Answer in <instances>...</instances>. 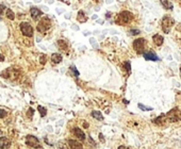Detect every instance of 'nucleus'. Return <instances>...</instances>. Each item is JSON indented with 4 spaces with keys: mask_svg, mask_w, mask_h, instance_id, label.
<instances>
[{
    "mask_svg": "<svg viewBox=\"0 0 181 149\" xmlns=\"http://www.w3.org/2000/svg\"><path fill=\"white\" fill-rule=\"evenodd\" d=\"M26 144L30 147L33 148H42V145L39 144V141L34 135H28L26 139Z\"/></svg>",
    "mask_w": 181,
    "mask_h": 149,
    "instance_id": "0eeeda50",
    "label": "nucleus"
},
{
    "mask_svg": "<svg viewBox=\"0 0 181 149\" xmlns=\"http://www.w3.org/2000/svg\"><path fill=\"white\" fill-rule=\"evenodd\" d=\"M58 46H59L60 49L64 50L65 52H67V50H68V44H67V42H65L64 39H59V41H58Z\"/></svg>",
    "mask_w": 181,
    "mask_h": 149,
    "instance_id": "2eb2a0df",
    "label": "nucleus"
},
{
    "mask_svg": "<svg viewBox=\"0 0 181 149\" xmlns=\"http://www.w3.org/2000/svg\"><path fill=\"white\" fill-rule=\"evenodd\" d=\"M11 147V141L6 137L2 136L0 137V148L1 149H8Z\"/></svg>",
    "mask_w": 181,
    "mask_h": 149,
    "instance_id": "9d476101",
    "label": "nucleus"
},
{
    "mask_svg": "<svg viewBox=\"0 0 181 149\" xmlns=\"http://www.w3.org/2000/svg\"><path fill=\"white\" fill-rule=\"evenodd\" d=\"M166 122H167V119H166L165 114H161L159 117H157L155 119H154V123L158 126H165Z\"/></svg>",
    "mask_w": 181,
    "mask_h": 149,
    "instance_id": "9b49d317",
    "label": "nucleus"
},
{
    "mask_svg": "<svg viewBox=\"0 0 181 149\" xmlns=\"http://www.w3.org/2000/svg\"><path fill=\"white\" fill-rule=\"evenodd\" d=\"M175 25V20L174 18H171V16H164L162 19V29L165 33H168L171 31V27Z\"/></svg>",
    "mask_w": 181,
    "mask_h": 149,
    "instance_id": "20e7f679",
    "label": "nucleus"
},
{
    "mask_svg": "<svg viewBox=\"0 0 181 149\" xmlns=\"http://www.w3.org/2000/svg\"><path fill=\"white\" fill-rule=\"evenodd\" d=\"M139 108H140L141 110H143V111H151L152 110V108H150V107H146L142 103H139Z\"/></svg>",
    "mask_w": 181,
    "mask_h": 149,
    "instance_id": "5701e85b",
    "label": "nucleus"
},
{
    "mask_svg": "<svg viewBox=\"0 0 181 149\" xmlns=\"http://www.w3.org/2000/svg\"><path fill=\"white\" fill-rule=\"evenodd\" d=\"M68 146L70 149H82V144L79 143L78 141H75V139H69L68 141Z\"/></svg>",
    "mask_w": 181,
    "mask_h": 149,
    "instance_id": "f8f14e48",
    "label": "nucleus"
},
{
    "mask_svg": "<svg viewBox=\"0 0 181 149\" xmlns=\"http://www.w3.org/2000/svg\"><path fill=\"white\" fill-rule=\"evenodd\" d=\"M30 14H31V16H32L33 19H38L39 16H42L41 10H38V9L35 8V6H32V8L30 9Z\"/></svg>",
    "mask_w": 181,
    "mask_h": 149,
    "instance_id": "ddd939ff",
    "label": "nucleus"
},
{
    "mask_svg": "<svg viewBox=\"0 0 181 149\" xmlns=\"http://www.w3.org/2000/svg\"><path fill=\"white\" fill-rule=\"evenodd\" d=\"M110 15H111V13H107V18H110L111 17Z\"/></svg>",
    "mask_w": 181,
    "mask_h": 149,
    "instance_id": "473e14b6",
    "label": "nucleus"
},
{
    "mask_svg": "<svg viewBox=\"0 0 181 149\" xmlns=\"http://www.w3.org/2000/svg\"><path fill=\"white\" fill-rule=\"evenodd\" d=\"M140 33H141V31L140 30H138V29L130 30V34H131V35H138V34H140Z\"/></svg>",
    "mask_w": 181,
    "mask_h": 149,
    "instance_id": "a878e982",
    "label": "nucleus"
},
{
    "mask_svg": "<svg viewBox=\"0 0 181 149\" xmlns=\"http://www.w3.org/2000/svg\"><path fill=\"white\" fill-rule=\"evenodd\" d=\"M1 134H2V131H1V130H0V135H1Z\"/></svg>",
    "mask_w": 181,
    "mask_h": 149,
    "instance_id": "f704fd0d",
    "label": "nucleus"
},
{
    "mask_svg": "<svg viewBox=\"0 0 181 149\" xmlns=\"http://www.w3.org/2000/svg\"><path fill=\"white\" fill-rule=\"evenodd\" d=\"M84 128H89V124H87V123H86V124L84 123Z\"/></svg>",
    "mask_w": 181,
    "mask_h": 149,
    "instance_id": "72a5a7b5",
    "label": "nucleus"
},
{
    "mask_svg": "<svg viewBox=\"0 0 181 149\" xmlns=\"http://www.w3.org/2000/svg\"><path fill=\"white\" fill-rule=\"evenodd\" d=\"M180 70H181V67H180Z\"/></svg>",
    "mask_w": 181,
    "mask_h": 149,
    "instance_id": "c9c22d12",
    "label": "nucleus"
},
{
    "mask_svg": "<svg viewBox=\"0 0 181 149\" xmlns=\"http://www.w3.org/2000/svg\"><path fill=\"white\" fill-rule=\"evenodd\" d=\"M99 139H100V142H101V143H104V137H103V133L99 134Z\"/></svg>",
    "mask_w": 181,
    "mask_h": 149,
    "instance_id": "c756f323",
    "label": "nucleus"
},
{
    "mask_svg": "<svg viewBox=\"0 0 181 149\" xmlns=\"http://www.w3.org/2000/svg\"><path fill=\"white\" fill-rule=\"evenodd\" d=\"M6 111L3 110V109H0V118H4L6 116Z\"/></svg>",
    "mask_w": 181,
    "mask_h": 149,
    "instance_id": "bb28decb",
    "label": "nucleus"
},
{
    "mask_svg": "<svg viewBox=\"0 0 181 149\" xmlns=\"http://www.w3.org/2000/svg\"><path fill=\"white\" fill-rule=\"evenodd\" d=\"M161 4L164 6V9H166V10H173V3H171V1H161Z\"/></svg>",
    "mask_w": 181,
    "mask_h": 149,
    "instance_id": "6ab92c4d",
    "label": "nucleus"
},
{
    "mask_svg": "<svg viewBox=\"0 0 181 149\" xmlns=\"http://www.w3.org/2000/svg\"><path fill=\"white\" fill-rule=\"evenodd\" d=\"M144 47H145V39L144 38H138L133 42V48L139 54L144 53Z\"/></svg>",
    "mask_w": 181,
    "mask_h": 149,
    "instance_id": "423d86ee",
    "label": "nucleus"
},
{
    "mask_svg": "<svg viewBox=\"0 0 181 149\" xmlns=\"http://www.w3.org/2000/svg\"><path fill=\"white\" fill-rule=\"evenodd\" d=\"M165 116H166V119H168L171 123L181 122V110L178 108H175L169 111Z\"/></svg>",
    "mask_w": 181,
    "mask_h": 149,
    "instance_id": "7ed1b4c3",
    "label": "nucleus"
},
{
    "mask_svg": "<svg viewBox=\"0 0 181 149\" xmlns=\"http://www.w3.org/2000/svg\"><path fill=\"white\" fill-rule=\"evenodd\" d=\"M118 149H130V148L126 147V146H119V147H118Z\"/></svg>",
    "mask_w": 181,
    "mask_h": 149,
    "instance_id": "2f4dec72",
    "label": "nucleus"
},
{
    "mask_svg": "<svg viewBox=\"0 0 181 149\" xmlns=\"http://www.w3.org/2000/svg\"><path fill=\"white\" fill-rule=\"evenodd\" d=\"M6 17H8L9 19H11V20H14L15 19V14H14V12L12 10L8 9V10H6Z\"/></svg>",
    "mask_w": 181,
    "mask_h": 149,
    "instance_id": "aec40b11",
    "label": "nucleus"
},
{
    "mask_svg": "<svg viewBox=\"0 0 181 149\" xmlns=\"http://www.w3.org/2000/svg\"><path fill=\"white\" fill-rule=\"evenodd\" d=\"M4 61V57L2 54H0V62H3Z\"/></svg>",
    "mask_w": 181,
    "mask_h": 149,
    "instance_id": "7c9ffc66",
    "label": "nucleus"
},
{
    "mask_svg": "<svg viewBox=\"0 0 181 149\" xmlns=\"http://www.w3.org/2000/svg\"><path fill=\"white\" fill-rule=\"evenodd\" d=\"M69 69H70L71 71H73V74H74V76L75 77H79V71L76 69V67L75 66H70L69 67Z\"/></svg>",
    "mask_w": 181,
    "mask_h": 149,
    "instance_id": "b1692460",
    "label": "nucleus"
},
{
    "mask_svg": "<svg viewBox=\"0 0 181 149\" xmlns=\"http://www.w3.org/2000/svg\"><path fill=\"white\" fill-rule=\"evenodd\" d=\"M77 20L79 22H85L87 20V17L85 16V14H84L83 11H79V12H78Z\"/></svg>",
    "mask_w": 181,
    "mask_h": 149,
    "instance_id": "f3484780",
    "label": "nucleus"
},
{
    "mask_svg": "<svg viewBox=\"0 0 181 149\" xmlns=\"http://www.w3.org/2000/svg\"><path fill=\"white\" fill-rule=\"evenodd\" d=\"M73 133L75 134V136L78 137V139H80V141H84L85 139V134L84 132L82 131V130L80 129V128L76 127L73 129Z\"/></svg>",
    "mask_w": 181,
    "mask_h": 149,
    "instance_id": "1a4fd4ad",
    "label": "nucleus"
},
{
    "mask_svg": "<svg viewBox=\"0 0 181 149\" xmlns=\"http://www.w3.org/2000/svg\"><path fill=\"white\" fill-rule=\"evenodd\" d=\"M6 10V6H3V4H0V15H1L2 13H3V11Z\"/></svg>",
    "mask_w": 181,
    "mask_h": 149,
    "instance_id": "c85d7f7f",
    "label": "nucleus"
},
{
    "mask_svg": "<svg viewBox=\"0 0 181 149\" xmlns=\"http://www.w3.org/2000/svg\"><path fill=\"white\" fill-rule=\"evenodd\" d=\"M0 20H1V18H0Z\"/></svg>",
    "mask_w": 181,
    "mask_h": 149,
    "instance_id": "e433bc0d",
    "label": "nucleus"
},
{
    "mask_svg": "<svg viewBox=\"0 0 181 149\" xmlns=\"http://www.w3.org/2000/svg\"><path fill=\"white\" fill-rule=\"evenodd\" d=\"M51 19H50L49 17H47V16H45L44 18H42L41 22H38V27H36V30H38V32H41V33H45V32H47L48 30L51 28Z\"/></svg>",
    "mask_w": 181,
    "mask_h": 149,
    "instance_id": "f03ea898",
    "label": "nucleus"
},
{
    "mask_svg": "<svg viewBox=\"0 0 181 149\" xmlns=\"http://www.w3.org/2000/svg\"><path fill=\"white\" fill-rule=\"evenodd\" d=\"M144 59L147 60V61H159V57L157 55V53L154 50H148L146 52L143 53Z\"/></svg>",
    "mask_w": 181,
    "mask_h": 149,
    "instance_id": "6e6552de",
    "label": "nucleus"
},
{
    "mask_svg": "<svg viewBox=\"0 0 181 149\" xmlns=\"http://www.w3.org/2000/svg\"><path fill=\"white\" fill-rule=\"evenodd\" d=\"M124 67H125V69L128 71V73H130V70H131V65H130V62H125Z\"/></svg>",
    "mask_w": 181,
    "mask_h": 149,
    "instance_id": "393cba45",
    "label": "nucleus"
},
{
    "mask_svg": "<svg viewBox=\"0 0 181 149\" xmlns=\"http://www.w3.org/2000/svg\"><path fill=\"white\" fill-rule=\"evenodd\" d=\"M92 116H93L94 118H96L97 120H103V114H101L99 111H93V112H92Z\"/></svg>",
    "mask_w": 181,
    "mask_h": 149,
    "instance_id": "a211bd4d",
    "label": "nucleus"
},
{
    "mask_svg": "<svg viewBox=\"0 0 181 149\" xmlns=\"http://www.w3.org/2000/svg\"><path fill=\"white\" fill-rule=\"evenodd\" d=\"M33 113H34V110H33V109L30 108V109H29V112H28V116H29V117H32Z\"/></svg>",
    "mask_w": 181,
    "mask_h": 149,
    "instance_id": "cd10ccee",
    "label": "nucleus"
},
{
    "mask_svg": "<svg viewBox=\"0 0 181 149\" xmlns=\"http://www.w3.org/2000/svg\"><path fill=\"white\" fill-rule=\"evenodd\" d=\"M51 62L53 64H59L62 62V55L60 53H52L51 55Z\"/></svg>",
    "mask_w": 181,
    "mask_h": 149,
    "instance_id": "dca6fc26",
    "label": "nucleus"
},
{
    "mask_svg": "<svg viewBox=\"0 0 181 149\" xmlns=\"http://www.w3.org/2000/svg\"><path fill=\"white\" fill-rule=\"evenodd\" d=\"M133 19V14L131 12H128V11H123L122 13H119L116 17V24L125 26L127 24H129L131 20Z\"/></svg>",
    "mask_w": 181,
    "mask_h": 149,
    "instance_id": "f257e3e1",
    "label": "nucleus"
},
{
    "mask_svg": "<svg viewBox=\"0 0 181 149\" xmlns=\"http://www.w3.org/2000/svg\"><path fill=\"white\" fill-rule=\"evenodd\" d=\"M38 110L39 112V114H41V116L42 117H44V116H46V114H47V110H46L44 107H42V106H38Z\"/></svg>",
    "mask_w": 181,
    "mask_h": 149,
    "instance_id": "412c9836",
    "label": "nucleus"
},
{
    "mask_svg": "<svg viewBox=\"0 0 181 149\" xmlns=\"http://www.w3.org/2000/svg\"><path fill=\"white\" fill-rule=\"evenodd\" d=\"M46 62H47V55L42 54L41 57H39V63H41L42 65H45Z\"/></svg>",
    "mask_w": 181,
    "mask_h": 149,
    "instance_id": "4be33fe9",
    "label": "nucleus"
},
{
    "mask_svg": "<svg viewBox=\"0 0 181 149\" xmlns=\"http://www.w3.org/2000/svg\"><path fill=\"white\" fill-rule=\"evenodd\" d=\"M20 31L25 36L31 37L33 35V28L29 22H22L20 24Z\"/></svg>",
    "mask_w": 181,
    "mask_h": 149,
    "instance_id": "39448f33",
    "label": "nucleus"
},
{
    "mask_svg": "<svg viewBox=\"0 0 181 149\" xmlns=\"http://www.w3.org/2000/svg\"><path fill=\"white\" fill-rule=\"evenodd\" d=\"M152 41H154V43L157 46H161L162 44H163V36L162 35H159V34H155L154 36H152Z\"/></svg>",
    "mask_w": 181,
    "mask_h": 149,
    "instance_id": "4468645a",
    "label": "nucleus"
}]
</instances>
